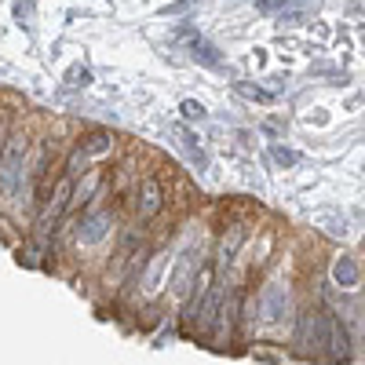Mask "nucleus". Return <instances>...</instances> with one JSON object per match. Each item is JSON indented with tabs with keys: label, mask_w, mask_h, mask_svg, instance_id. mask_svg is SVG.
<instances>
[{
	"label": "nucleus",
	"mask_w": 365,
	"mask_h": 365,
	"mask_svg": "<svg viewBox=\"0 0 365 365\" xmlns=\"http://www.w3.org/2000/svg\"><path fill=\"white\" fill-rule=\"evenodd\" d=\"M26 182H29V135L8 132L4 150H0V197L19 201Z\"/></svg>",
	"instance_id": "f257e3e1"
},
{
	"label": "nucleus",
	"mask_w": 365,
	"mask_h": 365,
	"mask_svg": "<svg viewBox=\"0 0 365 365\" xmlns=\"http://www.w3.org/2000/svg\"><path fill=\"white\" fill-rule=\"evenodd\" d=\"M197 274H201V252L190 245L187 252L179 256L175 270H172V292L182 299V296H190V289L197 285Z\"/></svg>",
	"instance_id": "f03ea898"
},
{
	"label": "nucleus",
	"mask_w": 365,
	"mask_h": 365,
	"mask_svg": "<svg viewBox=\"0 0 365 365\" xmlns=\"http://www.w3.org/2000/svg\"><path fill=\"white\" fill-rule=\"evenodd\" d=\"M165 205V187H161V179H143V187L135 194V216L139 220H154L158 212Z\"/></svg>",
	"instance_id": "7ed1b4c3"
},
{
	"label": "nucleus",
	"mask_w": 365,
	"mask_h": 365,
	"mask_svg": "<svg viewBox=\"0 0 365 365\" xmlns=\"http://www.w3.org/2000/svg\"><path fill=\"white\" fill-rule=\"evenodd\" d=\"M259 311H263V318L267 322H282L285 314H289V289L285 285H267L263 292H259Z\"/></svg>",
	"instance_id": "20e7f679"
},
{
	"label": "nucleus",
	"mask_w": 365,
	"mask_h": 365,
	"mask_svg": "<svg viewBox=\"0 0 365 365\" xmlns=\"http://www.w3.org/2000/svg\"><path fill=\"white\" fill-rule=\"evenodd\" d=\"M106 230H110V212H91L77 227V241L81 245H96V241L106 237Z\"/></svg>",
	"instance_id": "39448f33"
},
{
	"label": "nucleus",
	"mask_w": 365,
	"mask_h": 365,
	"mask_svg": "<svg viewBox=\"0 0 365 365\" xmlns=\"http://www.w3.org/2000/svg\"><path fill=\"white\" fill-rule=\"evenodd\" d=\"M347 329L340 325V318H332L329 314V329H325V354L332 358V361H344L347 358Z\"/></svg>",
	"instance_id": "423d86ee"
},
{
	"label": "nucleus",
	"mask_w": 365,
	"mask_h": 365,
	"mask_svg": "<svg viewBox=\"0 0 365 365\" xmlns=\"http://www.w3.org/2000/svg\"><path fill=\"white\" fill-rule=\"evenodd\" d=\"M241 241H245V223H234V227L223 234V241H220V270H227V267L234 263Z\"/></svg>",
	"instance_id": "0eeeda50"
},
{
	"label": "nucleus",
	"mask_w": 365,
	"mask_h": 365,
	"mask_svg": "<svg viewBox=\"0 0 365 365\" xmlns=\"http://www.w3.org/2000/svg\"><path fill=\"white\" fill-rule=\"evenodd\" d=\"M332 282L344 285V289H354L358 285V263L351 256H340L336 263H332Z\"/></svg>",
	"instance_id": "6e6552de"
},
{
	"label": "nucleus",
	"mask_w": 365,
	"mask_h": 365,
	"mask_svg": "<svg viewBox=\"0 0 365 365\" xmlns=\"http://www.w3.org/2000/svg\"><path fill=\"white\" fill-rule=\"evenodd\" d=\"M322 8V0H282V22H296Z\"/></svg>",
	"instance_id": "1a4fd4ad"
},
{
	"label": "nucleus",
	"mask_w": 365,
	"mask_h": 365,
	"mask_svg": "<svg viewBox=\"0 0 365 365\" xmlns=\"http://www.w3.org/2000/svg\"><path fill=\"white\" fill-rule=\"evenodd\" d=\"M110 146H113V139H110L106 132H96V135H88V139H84V146H81V150H84L88 158H96V154H106Z\"/></svg>",
	"instance_id": "9d476101"
},
{
	"label": "nucleus",
	"mask_w": 365,
	"mask_h": 365,
	"mask_svg": "<svg viewBox=\"0 0 365 365\" xmlns=\"http://www.w3.org/2000/svg\"><path fill=\"white\" fill-rule=\"evenodd\" d=\"M165 263H168V256L165 252H158V259L150 263V270H146V292H158V285H161V270H165Z\"/></svg>",
	"instance_id": "9b49d317"
},
{
	"label": "nucleus",
	"mask_w": 365,
	"mask_h": 365,
	"mask_svg": "<svg viewBox=\"0 0 365 365\" xmlns=\"http://www.w3.org/2000/svg\"><path fill=\"white\" fill-rule=\"evenodd\" d=\"M194 58H201L205 66H220V55H216V48L205 44V41H194Z\"/></svg>",
	"instance_id": "f8f14e48"
},
{
	"label": "nucleus",
	"mask_w": 365,
	"mask_h": 365,
	"mask_svg": "<svg viewBox=\"0 0 365 365\" xmlns=\"http://www.w3.org/2000/svg\"><path fill=\"white\" fill-rule=\"evenodd\" d=\"M182 117H187V120H201L205 117V106L194 103V99H187V103H182Z\"/></svg>",
	"instance_id": "ddd939ff"
},
{
	"label": "nucleus",
	"mask_w": 365,
	"mask_h": 365,
	"mask_svg": "<svg viewBox=\"0 0 365 365\" xmlns=\"http://www.w3.org/2000/svg\"><path fill=\"white\" fill-rule=\"evenodd\" d=\"M274 161H278V165H296V154L285 150V146H274Z\"/></svg>",
	"instance_id": "4468645a"
}]
</instances>
